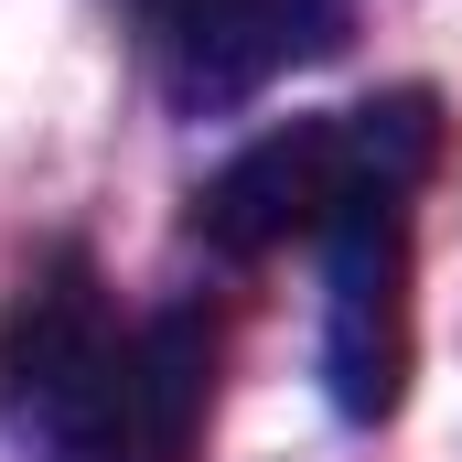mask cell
I'll use <instances>...</instances> for the list:
<instances>
[{
  "instance_id": "cell-2",
  "label": "cell",
  "mask_w": 462,
  "mask_h": 462,
  "mask_svg": "<svg viewBox=\"0 0 462 462\" xmlns=\"http://www.w3.org/2000/svg\"><path fill=\"white\" fill-rule=\"evenodd\" d=\"M216 312L172 301L151 323H129L118 355L87 376V398L43 430L54 462H205V420H216Z\"/></svg>"
},
{
  "instance_id": "cell-5",
  "label": "cell",
  "mask_w": 462,
  "mask_h": 462,
  "mask_svg": "<svg viewBox=\"0 0 462 462\" xmlns=\"http://www.w3.org/2000/svg\"><path fill=\"white\" fill-rule=\"evenodd\" d=\"M118 323L108 312V280H97V258L87 247H54L22 291H11V312H0V398L32 420V430H54L76 398H87V376L118 355Z\"/></svg>"
},
{
  "instance_id": "cell-1",
  "label": "cell",
  "mask_w": 462,
  "mask_h": 462,
  "mask_svg": "<svg viewBox=\"0 0 462 462\" xmlns=\"http://www.w3.org/2000/svg\"><path fill=\"white\" fill-rule=\"evenodd\" d=\"M441 151H452V129H441L430 87H398V97H365V108H323V118H280L194 194V236L216 258L323 247L365 194H420L441 172Z\"/></svg>"
},
{
  "instance_id": "cell-4",
  "label": "cell",
  "mask_w": 462,
  "mask_h": 462,
  "mask_svg": "<svg viewBox=\"0 0 462 462\" xmlns=\"http://www.w3.org/2000/svg\"><path fill=\"white\" fill-rule=\"evenodd\" d=\"M172 97L194 108H236L301 65H334L355 43V0H151Z\"/></svg>"
},
{
  "instance_id": "cell-3",
  "label": "cell",
  "mask_w": 462,
  "mask_h": 462,
  "mask_svg": "<svg viewBox=\"0 0 462 462\" xmlns=\"http://www.w3.org/2000/svg\"><path fill=\"white\" fill-rule=\"evenodd\" d=\"M409 236H420V194H365L345 226L323 236L334 258V301H323V376L345 420H398L409 398Z\"/></svg>"
}]
</instances>
